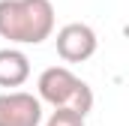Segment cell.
Returning <instances> with one entry per match:
<instances>
[{"mask_svg":"<svg viewBox=\"0 0 129 126\" xmlns=\"http://www.w3.org/2000/svg\"><path fill=\"white\" fill-rule=\"evenodd\" d=\"M54 45H57L60 60H66V63H84V60H90V57L96 54L99 39H96V30H93L90 24L72 21V24H63V27L57 30Z\"/></svg>","mask_w":129,"mask_h":126,"instance_id":"3957f363","label":"cell"},{"mask_svg":"<svg viewBox=\"0 0 129 126\" xmlns=\"http://www.w3.org/2000/svg\"><path fill=\"white\" fill-rule=\"evenodd\" d=\"M54 33L51 0H0V36L12 45H42Z\"/></svg>","mask_w":129,"mask_h":126,"instance_id":"6da1fadb","label":"cell"},{"mask_svg":"<svg viewBox=\"0 0 129 126\" xmlns=\"http://www.w3.org/2000/svg\"><path fill=\"white\" fill-rule=\"evenodd\" d=\"M45 126H84V117L72 108H54L51 117L45 120Z\"/></svg>","mask_w":129,"mask_h":126,"instance_id":"8992f818","label":"cell"},{"mask_svg":"<svg viewBox=\"0 0 129 126\" xmlns=\"http://www.w3.org/2000/svg\"><path fill=\"white\" fill-rule=\"evenodd\" d=\"M30 78V57L21 48H0V87H21Z\"/></svg>","mask_w":129,"mask_h":126,"instance_id":"5b68a950","label":"cell"},{"mask_svg":"<svg viewBox=\"0 0 129 126\" xmlns=\"http://www.w3.org/2000/svg\"><path fill=\"white\" fill-rule=\"evenodd\" d=\"M36 90H39V102H48L51 108H72L81 117H87L93 108L90 84L81 81L69 66H48L39 75Z\"/></svg>","mask_w":129,"mask_h":126,"instance_id":"7a4b0ae2","label":"cell"},{"mask_svg":"<svg viewBox=\"0 0 129 126\" xmlns=\"http://www.w3.org/2000/svg\"><path fill=\"white\" fill-rule=\"evenodd\" d=\"M42 123V102L39 96L24 90L0 93V126H39Z\"/></svg>","mask_w":129,"mask_h":126,"instance_id":"277c9868","label":"cell"}]
</instances>
